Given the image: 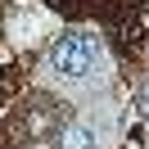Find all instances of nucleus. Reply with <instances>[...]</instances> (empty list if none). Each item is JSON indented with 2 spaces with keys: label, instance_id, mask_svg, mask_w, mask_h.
Here are the masks:
<instances>
[{
  "label": "nucleus",
  "instance_id": "obj_2",
  "mask_svg": "<svg viewBox=\"0 0 149 149\" xmlns=\"http://www.w3.org/2000/svg\"><path fill=\"white\" fill-rule=\"evenodd\" d=\"M59 149H95V131L81 127V122H68L59 131Z\"/></svg>",
  "mask_w": 149,
  "mask_h": 149
},
{
  "label": "nucleus",
  "instance_id": "obj_3",
  "mask_svg": "<svg viewBox=\"0 0 149 149\" xmlns=\"http://www.w3.org/2000/svg\"><path fill=\"white\" fill-rule=\"evenodd\" d=\"M140 113H145V118H149V86H145V91H140Z\"/></svg>",
  "mask_w": 149,
  "mask_h": 149
},
{
  "label": "nucleus",
  "instance_id": "obj_1",
  "mask_svg": "<svg viewBox=\"0 0 149 149\" xmlns=\"http://www.w3.org/2000/svg\"><path fill=\"white\" fill-rule=\"evenodd\" d=\"M100 63H104V50H100V36H91V32H63L50 45V72L59 77L81 81V77L100 72Z\"/></svg>",
  "mask_w": 149,
  "mask_h": 149
}]
</instances>
